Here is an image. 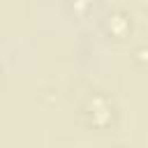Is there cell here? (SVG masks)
Returning a JSON list of instances; mask_svg holds the SVG:
<instances>
[{
    "mask_svg": "<svg viewBox=\"0 0 148 148\" xmlns=\"http://www.w3.org/2000/svg\"><path fill=\"white\" fill-rule=\"evenodd\" d=\"M106 28H109V32H111L113 37H125L127 30H130V18H127L123 12H116V14L109 16Z\"/></svg>",
    "mask_w": 148,
    "mask_h": 148,
    "instance_id": "2",
    "label": "cell"
},
{
    "mask_svg": "<svg viewBox=\"0 0 148 148\" xmlns=\"http://www.w3.org/2000/svg\"><path fill=\"white\" fill-rule=\"evenodd\" d=\"M86 116H88V123L95 125V127H106L111 120H113V104L104 97V95H92L86 106H83Z\"/></svg>",
    "mask_w": 148,
    "mask_h": 148,
    "instance_id": "1",
    "label": "cell"
}]
</instances>
